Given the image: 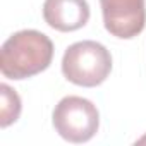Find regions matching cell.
I'll use <instances>...</instances> for the list:
<instances>
[{
	"label": "cell",
	"instance_id": "7a4b0ae2",
	"mask_svg": "<svg viewBox=\"0 0 146 146\" xmlns=\"http://www.w3.org/2000/svg\"><path fill=\"white\" fill-rule=\"evenodd\" d=\"M112 72V55L98 41L84 40L67 46L62 57V74L76 86L95 88Z\"/></svg>",
	"mask_w": 146,
	"mask_h": 146
},
{
	"label": "cell",
	"instance_id": "3957f363",
	"mask_svg": "<svg viewBox=\"0 0 146 146\" xmlns=\"http://www.w3.org/2000/svg\"><path fill=\"white\" fill-rule=\"evenodd\" d=\"M52 122L62 139L79 144L95 137L100 127V113L96 105L83 96H65L55 105Z\"/></svg>",
	"mask_w": 146,
	"mask_h": 146
},
{
	"label": "cell",
	"instance_id": "6da1fadb",
	"mask_svg": "<svg viewBox=\"0 0 146 146\" xmlns=\"http://www.w3.org/2000/svg\"><path fill=\"white\" fill-rule=\"evenodd\" d=\"M53 58L52 40L36 29H23L5 40L0 50L4 78L23 81L46 70Z\"/></svg>",
	"mask_w": 146,
	"mask_h": 146
},
{
	"label": "cell",
	"instance_id": "277c9868",
	"mask_svg": "<svg viewBox=\"0 0 146 146\" xmlns=\"http://www.w3.org/2000/svg\"><path fill=\"white\" fill-rule=\"evenodd\" d=\"M105 29L120 40L136 38L146 26L144 0H100Z\"/></svg>",
	"mask_w": 146,
	"mask_h": 146
},
{
	"label": "cell",
	"instance_id": "5b68a950",
	"mask_svg": "<svg viewBox=\"0 0 146 146\" xmlns=\"http://www.w3.org/2000/svg\"><path fill=\"white\" fill-rule=\"evenodd\" d=\"M43 19L57 31H78L90 21V5L86 0H45Z\"/></svg>",
	"mask_w": 146,
	"mask_h": 146
},
{
	"label": "cell",
	"instance_id": "8992f818",
	"mask_svg": "<svg viewBox=\"0 0 146 146\" xmlns=\"http://www.w3.org/2000/svg\"><path fill=\"white\" fill-rule=\"evenodd\" d=\"M0 96H2V107H0V127L5 129L14 124L21 115V98L14 88L9 84H0Z\"/></svg>",
	"mask_w": 146,
	"mask_h": 146
}]
</instances>
